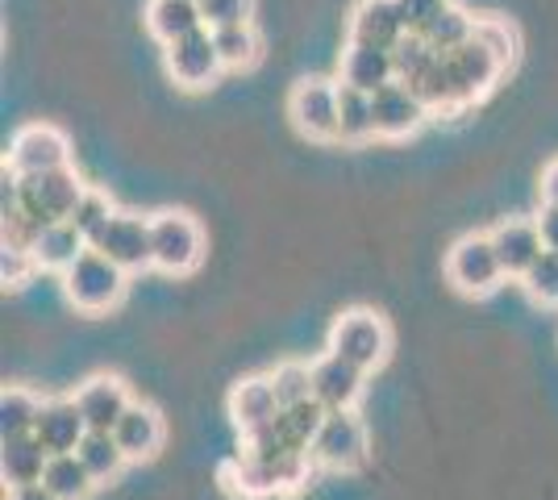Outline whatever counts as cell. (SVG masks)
I'll return each instance as SVG.
<instances>
[{"label":"cell","instance_id":"6da1fadb","mask_svg":"<svg viewBox=\"0 0 558 500\" xmlns=\"http://www.w3.org/2000/svg\"><path fill=\"white\" fill-rule=\"evenodd\" d=\"M313 467H317V463H313L308 451L258 454L242 447V451L221 467V484L242 500H267V497H283V492L304 488L308 476H313Z\"/></svg>","mask_w":558,"mask_h":500},{"label":"cell","instance_id":"7a4b0ae2","mask_svg":"<svg viewBox=\"0 0 558 500\" xmlns=\"http://www.w3.org/2000/svg\"><path fill=\"white\" fill-rule=\"evenodd\" d=\"M125 288H130V271L117 267L109 255H100L96 246H88V251L63 271V292H68V301L80 313H88V317H100V313L117 309L121 296H125Z\"/></svg>","mask_w":558,"mask_h":500},{"label":"cell","instance_id":"3957f363","mask_svg":"<svg viewBox=\"0 0 558 500\" xmlns=\"http://www.w3.org/2000/svg\"><path fill=\"white\" fill-rule=\"evenodd\" d=\"M326 351L354 363V367H363L372 376L392 355V330H388V321L375 309H347L333 317Z\"/></svg>","mask_w":558,"mask_h":500},{"label":"cell","instance_id":"277c9868","mask_svg":"<svg viewBox=\"0 0 558 500\" xmlns=\"http://www.w3.org/2000/svg\"><path fill=\"white\" fill-rule=\"evenodd\" d=\"M150 255L163 276H192L205 259V230L184 209L150 214Z\"/></svg>","mask_w":558,"mask_h":500},{"label":"cell","instance_id":"5b68a950","mask_svg":"<svg viewBox=\"0 0 558 500\" xmlns=\"http://www.w3.org/2000/svg\"><path fill=\"white\" fill-rule=\"evenodd\" d=\"M13 171V167H9ZM88 184L80 180L75 167H54V171H43V175H17V209L29 214L38 225H50V221H68L75 214V205L84 200Z\"/></svg>","mask_w":558,"mask_h":500},{"label":"cell","instance_id":"8992f818","mask_svg":"<svg viewBox=\"0 0 558 500\" xmlns=\"http://www.w3.org/2000/svg\"><path fill=\"white\" fill-rule=\"evenodd\" d=\"M446 280L463 296H492L505 284V263L496 255L492 234H463L446 251Z\"/></svg>","mask_w":558,"mask_h":500},{"label":"cell","instance_id":"52a82bcc","mask_svg":"<svg viewBox=\"0 0 558 500\" xmlns=\"http://www.w3.org/2000/svg\"><path fill=\"white\" fill-rule=\"evenodd\" d=\"M313 463L326 467V472H359L372 454V442H367V426L354 408H333L326 413V422L313 438Z\"/></svg>","mask_w":558,"mask_h":500},{"label":"cell","instance_id":"ba28073f","mask_svg":"<svg viewBox=\"0 0 558 500\" xmlns=\"http://www.w3.org/2000/svg\"><path fill=\"white\" fill-rule=\"evenodd\" d=\"M446 75H450V100H454L450 118H459L496 88V80L505 75V63L480 38H471L459 50H446Z\"/></svg>","mask_w":558,"mask_h":500},{"label":"cell","instance_id":"9c48e42d","mask_svg":"<svg viewBox=\"0 0 558 500\" xmlns=\"http://www.w3.org/2000/svg\"><path fill=\"white\" fill-rule=\"evenodd\" d=\"M288 118L313 143H338V80L304 75L288 93Z\"/></svg>","mask_w":558,"mask_h":500},{"label":"cell","instance_id":"30bf717a","mask_svg":"<svg viewBox=\"0 0 558 500\" xmlns=\"http://www.w3.org/2000/svg\"><path fill=\"white\" fill-rule=\"evenodd\" d=\"M163 68H167V75L184 88V93H201V88H209L213 80L226 72L221 50H217V38H213L209 25H201V29H192V34H184V38L167 42Z\"/></svg>","mask_w":558,"mask_h":500},{"label":"cell","instance_id":"8fae6325","mask_svg":"<svg viewBox=\"0 0 558 500\" xmlns=\"http://www.w3.org/2000/svg\"><path fill=\"white\" fill-rule=\"evenodd\" d=\"M71 163V143L63 130H54L47 121H29L13 134L9 143V155H4V167H13L17 175H43V171H54V167Z\"/></svg>","mask_w":558,"mask_h":500},{"label":"cell","instance_id":"7c38bea8","mask_svg":"<svg viewBox=\"0 0 558 500\" xmlns=\"http://www.w3.org/2000/svg\"><path fill=\"white\" fill-rule=\"evenodd\" d=\"M372 113H375V138H388V143L413 138L421 125L434 118L429 105L417 96V88H409L400 80H392L379 93H372Z\"/></svg>","mask_w":558,"mask_h":500},{"label":"cell","instance_id":"4fadbf2b","mask_svg":"<svg viewBox=\"0 0 558 500\" xmlns=\"http://www.w3.org/2000/svg\"><path fill=\"white\" fill-rule=\"evenodd\" d=\"M93 246L100 255H109L117 267H125L130 276L155 267V255H150V217L130 214V209H117Z\"/></svg>","mask_w":558,"mask_h":500},{"label":"cell","instance_id":"5bb4252c","mask_svg":"<svg viewBox=\"0 0 558 500\" xmlns=\"http://www.w3.org/2000/svg\"><path fill=\"white\" fill-rule=\"evenodd\" d=\"M492 242H496V255L505 263V276L509 280H521L546 251L542 242V230H537V217H505L500 225L488 230Z\"/></svg>","mask_w":558,"mask_h":500},{"label":"cell","instance_id":"9a60e30c","mask_svg":"<svg viewBox=\"0 0 558 500\" xmlns=\"http://www.w3.org/2000/svg\"><path fill=\"white\" fill-rule=\"evenodd\" d=\"M363 383H367V371L354 367L338 355H322L313 363V397L333 413V408H354L363 401Z\"/></svg>","mask_w":558,"mask_h":500},{"label":"cell","instance_id":"2e32d148","mask_svg":"<svg viewBox=\"0 0 558 500\" xmlns=\"http://www.w3.org/2000/svg\"><path fill=\"white\" fill-rule=\"evenodd\" d=\"M84 434H88V422H84V413L75 405V397H50V401H43V413H38V422H34V438H38L50 454L80 451Z\"/></svg>","mask_w":558,"mask_h":500},{"label":"cell","instance_id":"e0dca14e","mask_svg":"<svg viewBox=\"0 0 558 500\" xmlns=\"http://www.w3.org/2000/svg\"><path fill=\"white\" fill-rule=\"evenodd\" d=\"M113 438L130 463H142V459H155V454L163 451L167 426H163V417H159V408L134 401V405L121 413V422L113 426Z\"/></svg>","mask_w":558,"mask_h":500},{"label":"cell","instance_id":"ac0fdd59","mask_svg":"<svg viewBox=\"0 0 558 500\" xmlns=\"http://www.w3.org/2000/svg\"><path fill=\"white\" fill-rule=\"evenodd\" d=\"M75 405L84 413L88 429H109L113 434L121 413L134 405V397H130L121 376H93V380H84L75 388Z\"/></svg>","mask_w":558,"mask_h":500},{"label":"cell","instance_id":"d6986e66","mask_svg":"<svg viewBox=\"0 0 558 500\" xmlns=\"http://www.w3.org/2000/svg\"><path fill=\"white\" fill-rule=\"evenodd\" d=\"M396 80V59L392 50L372 47V42H347L342 63H338V84L359 88V93H379L384 84Z\"/></svg>","mask_w":558,"mask_h":500},{"label":"cell","instance_id":"ffe728a7","mask_svg":"<svg viewBox=\"0 0 558 500\" xmlns=\"http://www.w3.org/2000/svg\"><path fill=\"white\" fill-rule=\"evenodd\" d=\"M226 413L238 434H251V429L267 426L279 413V397L271 376H246L230 388V401H226Z\"/></svg>","mask_w":558,"mask_h":500},{"label":"cell","instance_id":"44dd1931","mask_svg":"<svg viewBox=\"0 0 558 500\" xmlns=\"http://www.w3.org/2000/svg\"><path fill=\"white\" fill-rule=\"evenodd\" d=\"M409 34L396 0H359L350 13V42H372V47L392 50Z\"/></svg>","mask_w":558,"mask_h":500},{"label":"cell","instance_id":"7402d4cb","mask_svg":"<svg viewBox=\"0 0 558 500\" xmlns=\"http://www.w3.org/2000/svg\"><path fill=\"white\" fill-rule=\"evenodd\" d=\"M47 463H50V451L34 438V434L0 438V479H4V488L38 484L43 472H47Z\"/></svg>","mask_w":558,"mask_h":500},{"label":"cell","instance_id":"603a6c76","mask_svg":"<svg viewBox=\"0 0 558 500\" xmlns=\"http://www.w3.org/2000/svg\"><path fill=\"white\" fill-rule=\"evenodd\" d=\"M93 242L84 239L71 221H50L47 230L38 234V242H34V259H38V267L43 271H54V276H63L71 263L80 259L84 251H88Z\"/></svg>","mask_w":558,"mask_h":500},{"label":"cell","instance_id":"cb8c5ba5","mask_svg":"<svg viewBox=\"0 0 558 500\" xmlns=\"http://www.w3.org/2000/svg\"><path fill=\"white\" fill-rule=\"evenodd\" d=\"M201 0H150L146 4V29L159 38V42H175L192 29H201Z\"/></svg>","mask_w":558,"mask_h":500},{"label":"cell","instance_id":"d4e9b609","mask_svg":"<svg viewBox=\"0 0 558 500\" xmlns=\"http://www.w3.org/2000/svg\"><path fill=\"white\" fill-rule=\"evenodd\" d=\"M43 484L59 500H88L100 488L93 479V472L84 467V459L71 451V454H50L47 472H43Z\"/></svg>","mask_w":558,"mask_h":500},{"label":"cell","instance_id":"484cf974","mask_svg":"<svg viewBox=\"0 0 558 500\" xmlns=\"http://www.w3.org/2000/svg\"><path fill=\"white\" fill-rule=\"evenodd\" d=\"M375 138V113H372V93H359L338 84V143H367Z\"/></svg>","mask_w":558,"mask_h":500},{"label":"cell","instance_id":"4316f807","mask_svg":"<svg viewBox=\"0 0 558 500\" xmlns=\"http://www.w3.org/2000/svg\"><path fill=\"white\" fill-rule=\"evenodd\" d=\"M80 459H84V467L93 472L96 484H113L121 472H125V451L117 447V438L109 434V429H88L84 434V442H80Z\"/></svg>","mask_w":558,"mask_h":500},{"label":"cell","instance_id":"83f0119b","mask_svg":"<svg viewBox=\"0 0 558 500\" xmlns=\"http://www.w3.org/2000/svg\"><path fill=\"white\" fill-rule=\"evenodd\" d=\"M213 38H217V50H221L226 72H251L258 59H263V38H258L255 22L221 25V29H213Z\"/></svg>","mask_w":558,"mask_h":500},{"label":"cell","instance_id":"f1b7e54d","mask_svg":"<svg viewBox=\"0 0 558 500\" xmlns=\"http://www.w3.org/2000/svg\"><path fill=\"white\" fill-rule=\"evenodd\" d=\"M43 413V397L34 388H4L0 397V438H22V434H34V422Z\"/></svg>","mask_w":558,"mask_h":500},{"label":"cell","instance_id":"f546056e","mask_svg":"<svg viewBox=\"0 0 558 500\" xmlns=\"http://www.w3.org/2000/svg\"><path fill=\"white\" fill-rule=\"evenodd\" d=\"M392 59H396V80L413 88V84H421V80L429 75V68L442 59V50L429 47V38H425V34L409 29V34L392 47Z\"/></svg>","mask_w":558,"mask_h":500},{"label":"cell","instance_id":"4dcf8cb0","mask_svg":"<svg viewBox=\"0 0 558 500\" xmlns=\"http://www.w3.org/2000/svg\"><path fill=\"white\" fill-rule=\"evenodd\" d=\"M417 34H425L429 38V47L434 50H459L463 42H471V34H475V17L471 13H463L459 4H446L438 17H429L425 22V29H417Z\"/></svg>","mask_w":558,"mask_h":500},{"label":"cell","instance_id":"1f68e13d","mask_svg":"<svg viewBox=\"0 0 558 500\" xmlns=\"http://www.w3.org/2000/svg\"><path fill=\"white\" fill-rule=\"evenodd\" d=\"M113 214H117L113 196H109L105 188H93V184H88V192H84V200L75 205V214H71L68 221H71V225H75V230H80V234H84L88 242H96V239H100V230L109 225V217H113Z\"/></svg>","mask_w":558,"mask_h":500},{"label":"cell","instance_id":"d6a6232c","mask_svg":"<svg viewBox=\"0 0 558 500\" xmlns=\"http://www.w3.org/2000/svg\"><path fill=\"white\" fill-rule=\"evenodd\" d=\"M271 383H276L279 408H292L313 397V363H301V358H288L271 371Z\"/></svg>","mask_w":558,"mask_h":500},{"label":"cell","instance_id":"836d02e7","mask_svg":"<svg viewBox=\"0 0 558 500\" xmlns=\"http://www.w3.org/2000/svg\"><path fill=\"white\" fill-rule=\"evenodd\" d=\"M542 309H558V251H542V259L517 280Z\"/></svg>","mask_w":558,"mask_h":500},{"label":"cell","instance_id":"e575fe53","mask_svg":"<svg viewBox=\"0 0 558 500\" xmlns=\"http://www.w3.org/2000/svg\"><path fill=\"white\" fill-rule=\"evenodd\" d=\"M471 38H480V42H484V47L505 63V72L517 63L521 38H517V29H512L509 17H475V34H471Z\"/></svg>","mask_w":558,"mask_h":500},{"label":"cell","instance_id":"d590c367","mask_svg":"<svg viewBox=\"0 0 558 500\" xmlns=\"http://www.w3.org/2000/svg\"><path fill=\"white\" fill-rule=\"evenodd\" d=\"M201 17H205L209 29L246 25V22H255V0H201Z\"/></svg>","mask_w":558,"mask_h":500},{"label":"cell","instance_id":"8d00e7d4","mask_svg":"<svg viewBox=\"0 0 558 500\" xmlns=\"http://www.w3.org/2000/svg\"><path fill=\"white\" fill-rule=\"evenodd\" d=\"M43 267H38V259L29 255V251H13V246H4V255H0V280H4V288H25L34 276H38Z\"/></svg>","mask_w":558,"mask_h":500},{"label":"cell","instance_id":"74e56055","mask_svg":"<svg viewBox=\"0 0 558 500\" xmlns=\"http://www.w3.org/2000/svg\"><path fill=\"white\" fill-rule=\"evenodd\" d=\"M396 4H400V17L409 29H425V22L438 17L450 0H396Z\"/></svg>","mask_w":558,"mask_h":500},{"label":"cell","instance_id":"f35d334b","mask_svg":"<svg viewBox=\"0 0 558 500\" xmlns=\"http://www.w3.org/2000/svg\"><path fill=\"white\" fill-rule=\"evenodd\" d=\"M537 230H542L546 251H558V205H542L537 209Z\"/></svg>","mask_w":558,"mask_h":500},{"label":"cell","instance_id":"ab89813d","mask_svg":"<svg viewBox=\"0 0 558 500\" xmlns=\"http://www.w3.org/2000/svg\"><path fill=\"white\" fill-rule=\"evenodd\" d=\"M4 500H59V497L50 492L43 479H38V484H22V488H9V497H4Z\"/></svg>","mask_w":558,"mask_h":500},{"label":"cell","instance_id":"60d3db41","mask_svg":"<svg viewBox=\"0 0 558 500\" xmlns=\"http://www.w3.org/2000/svg\"><path fill=\"white\" fill-rule=\"evenodd\" d=\"M542 205H558V159H550L542 171Z\"/></svg>","mask_w":558,"mask_h":500}]
</instances>
